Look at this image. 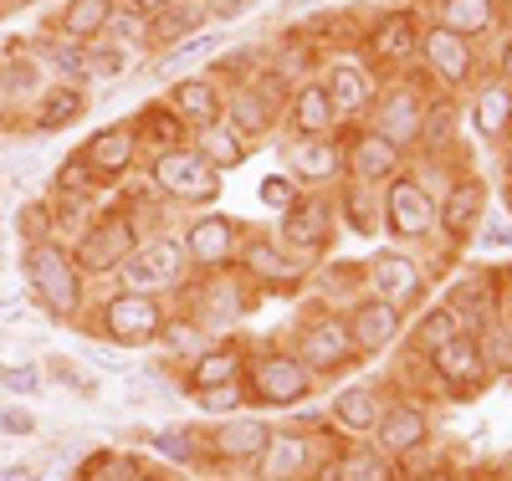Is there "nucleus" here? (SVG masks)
<instances>
[{
  "label": "nucleus",
  "instance_id": "nucleus-1",
  "mask_svg": "<svg viewBox=\"0 0 512 481\" xmlns=\"http://www.w3.org/2000/svg\"><path fill=\"white\" fill-rule=\"evenodd\" d=\"M21 272H26L36 302L52 318H77V308H82V272H77V261H72L67 246H57V241L21 246Z\"/></svg>",
  "mask_w": 512,
  "mask_h": 481
},
{
  "label": "nucleus",
  "instance_id": "nucleus-2",
  "mask_svg": "<svg viewBox=\"0 0 512 481\" xmlns=\"http://www.w3.org/2000/svg\"><path fill=\"white\" fill-rule=\"evenodd\" d=\"M149 180L159 195L169 200H185V205H216L221 200V169L210 164L200 149H169L149 159Z\"/></svg>",
  "mask_w": 512,
  "mask_h": 481
},
{
  "label": "nucleus",
  "instance_id": "nucleus-3",
  "mask_svg": "<svg viewBox=\"0 0 512 481\" xmlns=\"http://www.w3.org/2000/svg\"><path fill=\"white\" fill-rule=\"evenodd\" d=\"M134 251H139V221H134V210L113 205V210L98 215V221L82 226L72 261H77V272H113V267H123Z\"/></svg>",
  "mask_w": 512,
  "mask_h": 481
},
{
  "label": "nucleus",
  "instance_id": "nucleus-4",
  "mask_svg": "<svg viewBox=\"0 0 512 481\" xmlns=\"http://www.w3.org/2000/svg\"><path fill=\"white\" fill-rule=\"evenodd\" d=\"M246 395H251V405L292 410V405H303L313 395V369L297 354H262L246 369Z\"/></svg>",
  "mask_w": 512,
  "mask_h": 481
},
{
  "label": "nucleus",
  "instance_id": "nucleus-5",
  "mask_svg": "<svg viewBox=\"0 0 512 481\" xmlns=\"http://www.w3.org/2000/svg\"><path fill=\"white\" fill-rule=\"evenodd\" d=\"M379 221L400 241H420V236H431V226H436V200H431V190H425L415 174H395V180H384Z\"/></svg>",
  "mask_w": 512,
  "mask_h": 481
},
{
  "label": "nucleus",
  "instance_id": "nucleus-6",
  "mask_svg": "<svg viewBox=\"0 0 512 481\" xmlns=\"http://www.w3.org/2000/svg\"><path fill=\"white\" fill-rule=\"evenodd\" d=\"M221 103H226V123L241 139H267L282 118V87H277V77L262 72V77L231 82V93Z\"/></svg>",
  "mask_w": 512,
  "mask_h": 481
},
{
  "label": "nucleus",
  "instance_id": "nucleus-7",
  "mask_svg": "<svg viewBox=\"0 0 512 481\" xmlns=\"http://www.w3.org/2000/svg\"><path fill=\"white\" fill-rule=\"evenodd\" d=\"M98 318H103V333L113 343H128V348L154 343L164 333V323H169L164 308H159V297H149V292H113Z\"/></svg>",
  "mask_w": 512,
  "mask_h": 481
},
{
  "label": "nucleus",
  "instance_id": "nucleus-8",
  "mask_svg": "<svg viewBox=\"0 0 512 481\" xmlns=\"http://www.w3.org/2000/svg\"><path fill=\"white\" fill-rule=\"evenodd\" d=\"M185 277V246L175 236H159V241H144L134 256L123 261V292H164Z\"/></svg>",
  "mask_w": 512,
  "mask_h": 481
},
{
  "label": "nucleus",
  "instance_id": "nucleus-9",
  "mask_svg": "<svg viewBox=\"0 0 512 481\" xmlns=\"http://www.w3.org/2000/svg\"><path fill=\"white\" fill-rule=\"evenodd\" d=\"M277 236H282V246L303 261V256H318V251H328L333 246V205L323 200V195H303L287 215H282V226H277Z\"/></svg>",
  "mask_w": 512,
  "mask_h": 481
},
{
  "label": "nucleus",
  "instance_id": "nucleus-10",
  "mask_svg": "<svg viewBox=\"0 0 512 481\" xmlns=\"http://www.w3.org/2000/svg\"><path fill=\"white\" fill-rule=\"evenodd\" d=\"M482 215H487V180L482 174H461V180H451V190L441 195L436 205V226L446 231V241H472L482 231Z\"/></svg>",
  "mask_w": 512,
  "mask_h": 481
},
{
  "label": "nucleus",
  "instance_id": "nucleus-11",
  "mask_svg": "<svg viewBox=\"0 0 512 481\" xmlns=\"http://www.w3.org/2000/svg\"><path fill=\"white\" fill-rule=\"evenodd\" d=\"M77 159L93 169V180L98 185H113V180H123L128 169H134V159H139V134H134V123H108V128H98V134L77 149Z\"/></svg>",
  "mask_w": 512,
  "mask_h": 481
},
{
  "label": "nucleus",
  "instance_id": "nucleus-12",
  "mask_svg": "<svg viewBox=\"0 0 512 481\" xmlns=\"http://www.w3.org/2000/svg\"><path fill=\"white\" fill-rule=\"evenodd\" d=\"M420 57L425 67H431V77L441 87H466L477 72V52H472V41L446 31V26H420Z\"/></svg>",
  "mask_w": 512,
  "mask_h": 481
},
{
  "label": "nucleus",
  "instance_id": "nucleus-13",
  "mask_svg": "<svg viewBox=\"0 0 512 481\" xmlns=\"http://www.w3.org/2000/svg\"><path fill=\"white\" fill-rule=\"evenodd\" d=\"M431 369H436V379H441L446 389H477V384H487V369H492L487 338H482V333H456V338H446L436 354H431Z\"/></svg>",
  "mask_w": 512,
  "mask_h": 481
},
{
  "label": "nucleus",
  "instance_id": "nucleus-14",
  "mask_svg": "<svg viewBox=\"0 0 512 481\" xmlns=\"http://www.w3.org/2000/svg\"><path fill=\"white\" fill-rule=\"evenodd\" d=\"M185 261L195 267H231L241 256V221L231 215H200V221L185 226Z\"/></svg>",
  "mask_w": 512,
  "mask_h": 481
},
{
  "label": "nucleus",
  "instance_id": "nucleus-15",
  "mask_svg": "<svg viewBox=\"0 0 512 481\" xmlns=\"http://www.w3.org/2000/svg\"><path fill=\"white\" fill-rule=\"evenodd\" d=\"M297 359H303L313 374H333V369L354 364L349 323L344 318H318L313 328H303V338H297Z\"/></svg>",
  "mask_w": 512,
  "mask_h": 481
},
{
  "label": "nucleus",
  "instance_id": "nucleus-16",
  "mask_svg": "<svg viewBox=\"0 0 512 481\" xmlns=\"http://www.w3.org/2000/svg\"><path fill=\"white\" fill-rule=\"evenodd\" d=\"M425 98L415 93V87H390V93L379 98V113H374V134L379 139H390L395 149H405V144H415L420 139V128H425Z\"/></svg>",
  "mask_w": 512,
  "mask_h": 481
},
{
  "label": "nucleus",
  "instance_id": "nucleus-17",
  "mask_svg": "<svg viewBox=\"0 0 512 481\" xmlns=\"http://www.w3.org/2000/svg\"><path fill=\"white\" fill-rule=\"evenodd\" d=\"M318 87H323L333 118H359V113L374 103L369 72H364V62H354V57H333V62L323 67V82H318Z\"/></svg>",
  "mask_w": 512,
  "mask_h": 481
},
{
  "label": "nucleus",
  "instance_id": "nucleus-18",
  "mask_svg": "<svg viewBox=\"0 0 512 481\" xmlns=\"http://www.w3.org/2000/svg\"><path fill=\"white\" fill-rule=\"evenodd\" d=\"M405 318L395 302H384V297H364L359 308L349 313V338H354V354H379V348H390L400 338Z\"/></svg>",
  "mask_w": 512,
  "mask_h": 481
},
{
  "label": "nucleus",
  "instance_id": "nucleus-19",
  "mask_svg": "<svg viewBox=\"0 0 512 481\" xmlns=\"http://www.w3.org/2000/svg\"><path fill=\"white\" fill-rule=\"evenodd\" d=\"M420 52V21L415 11H384L369 31V57L384 67H405Z\"/></svg>",
  "mask_w": 512,
  "mask_h": 481
},
{
  "label": "nucleus",
  "instance_id": "nucleus-20",
  "mask_svg": "<svg viewBox=\"0 0 512 481\" xmlns=\"http://www.w3.org/2000/svg\"><path fill=\"white\" fill-rule=\"evenodd\" d=\"M349 154V169H354V180L359 185H384V180H395L400 164H405V149H395L390 139H379L374 128H364V134H354V144L344 149Z\"/></svg>",
  "mask_w": 512,
  "mask_h": 481
},
{
  "label": "nucleus",
  "instance_id": "nucleus-21",
  "mask_svg": "<svg viewBox=\"0 0 512 481\" xmlns=\"http://www.w3.org/2000/svg\"><path fill=\"white\" fill-rule=\"evenodd\" d=\"M287 169L292 180H308V185H323L344 169V144H333L328 134H297L287 144Z\"/></svg>",
  "mask_w": 512,
  "mask_h": 481
},
{
  "label": "nucleus",
  "instance_id": "nucleus-22",
  "mask_svg": "<svg viewBox=\"0 0 512 481\" xmlns=\"http://www.w3.org/2000/svg\"><path fill=\"white\" fill-rule=\"evenodd\" d=\"M26 113H31L36 134H57V128H67V123H77L82 113H88V93H82L77 82H52L31 98Z\"/></svg>",
  "mask_w": 512,
  "mask_h": 481
},
{
  "label": "nucleus",
  "instance_id": "nucleus-23",
  "mask_svg": "<svg viewBox=\"0 0 512 481\" xmlns=\"http://www.w3.org/2000/svg\"><path fill=\"white\" fill-rule=\"evenodd\" d=\"M379 456H410V451H420L425 446V435H431V420H425V410L420 405H390L379 415Z\"/></svg>",
  "mask_w": 512,
  "mask_h": 481
},
{
  "label": "nucleus",
  "instance_id": "nucleus-24",
  "mask_svg": "<svg viewBox=\"0 0 512 481\" xmlns=\"http://www.w3.org/2000/svg\"><path fill=\"white\" fill-rule=\"evenodd\" d=\"M364 272H369L364 282L374 287V297L395 302V308H400V302H410V297H420V267H415L410 256H400V251H379Z\"/></svg>",
  "mask_w": 512,
  "mask_h": 481
},
{
  "label": "nucleus",
  "instance_id": "nucleus-25",
  "mask_svg": "<svg viewBox=\"0 0 512 481\" xmlns=\"http://www.w3.org/2000/svg\"><path fill=\"white\" fill-rule=\"evenodd\" d=\"M164 103L180 113V123H185V128H205V123L226 118L221 87L210 82V77H185V82H175V87H169V98H164Z\"/></svg>",
  "mask_w": 512,
  "mask_h": 481
},
{
  "label": "nucleus",
  "instance_id": "nucleus-26",
  "mask_svg": "<svg viewBox=\"0 0 512 481\" xmlns=\"http://www.w3.org/2000/svg\"><path fill=\"white\" fill-rule=\"evenodd\" d=\"M262 461V481H303L308 476V466H313V441H303V435H277L272 430V441H267V451L256 456Z\"/></svg>",
  "mask_w": 512,
  "mask_h": 481
},
{
  "label": "nucleus",
  "instance_id": "nucleus-27",
  "mask_svg": "<svg viewBox=\"0 0 512 481\" xmlns=\"http://www.w3.org/2000/svg\"><path fill=\"white\" fill-rule=\"evenodd\" d=\"M134 134H139V144L144 149H154V154H169V149H185V139H190V128L180 123V113L169 108V103H144L134 118Z\"/></svg>",
  "mask_w": 512,
  "mask_h": 481
},
{
  "label": "nucleus",
  "instance_id": "nucleus-28",
  "mask_svg": "<svg viewBox=\"0 0 512 481\" xmlns=\"http://www.w3.org/2000/svg\"><path fill=\"white\" fill-rule=\"evenodd\" d=\"M241 374H246V359H241L236 343L205 348V354L185 369V389L190 395H205V389H221V384H241Z\"/></svg>",
  "mask_w": 512,
  "mask_h": 481
},
{
  "label": "nucleus",
  "instance_id": "nucleus-29",
  "mask_svg": "<svg viewBox=\"0 0 512 481\" xmlns=\"http://www.w3.org/2000/svg\"><path fill=\"white\" fill-rule=\"evenodd\" d=\"M267 441H272V425L267 420H251V415H236V420H226L221 430H216V456L221 461H256L267 451Z\"/></svg>",
  "mask_w": 512,
  "mask_h": 481
},
{
  "label": "nucleus",
  "instance_id": "nucleus-30",
  "mask_svg": "<svg viewBox=\"0 0 512 481\" xmlns=\"http://www.w3.org/2000/svg\"><path fill=\"white\" fill-rule=\"evenodd\" d=\"M241 313H246V292H241L236 277H210V282L200 287V302H195L200 328H226V323H236Z\"/></svg>",
  "mask_w": 512,
  "mask_h": 481
},
{
  "label": "nucleus",
  "instance_id": "nucleus-31",
  "mask_svg": "<svg viewBox=\"0 0 512 481\" xmlns=\"http://www.w3.org/2000/svg\"><path fill=\"white\" fill-rule=\"evenodd\" d=\"M118 0H67L62 16H57V36L62 41H77V47H88L108 31V16H113Z\"/></svg>",
  "mask_w": 512,
  "mask_h": 481
},
{
  "label": "nucleus",
  "instance_id": "nucleus-32",
  "mask_svg": "<svg viewBox=\"0 0 512 481\" xmlns=\"http://www.w3.org/2000/svg\"><path fill=\"white\" fill-rule=\"evenodd\" d=\"M472 128H477L487 144L507 139V128H512V87H507V82H487L482 93H477V103H472Z\"/></svg>",
  "mask_w": 512,
  "mask_h": 481
},
{
  "label": "nucleus",
  "instance_id": "nucleus-33",
  "mask_svg": "<svg viewBox=\"0 0 512 481\" xmlns=\"http://www.w3.org/2000/svg\"><path fill=\"white\" fill-rule=\"evenodd\" d=\"M497 21V0H436V26L456 31V36H482Z\"/></svg>",
  "mask_w": 512,
  "mask_h": 481
},
{
  "label": "nucleus",
  "instance_id": "nucleus-34",
  "mask_svg": "<svg viewBox=\"0 0 512 481\" xmlns=\"http://www.w3.org/2000/svg\"><path fill=\"white\" fill-rule=\"evenodd\" d=\"M241 261H246V272L262 277V282H277V287L303 282V261L282 256V246H272V241H251V246L241 251Z\"/></svg>",
  "mask_w": 512,
  "mask_h": 481
},
{
  "label": "nucleus",
  "instance_id": "nucleus-35",
  "mask_svg": "<svg viewBox=\"0 0 512 481\" xmlns=\"http://www.w3.org/2000/svg\"><path fill=\"white\" fill-rule=\"evenodd\" d=\"M492 292H497L492 277L477 272L472 282H456V287H451V302H446V308L456 313V323H472V333H477V323H487V318L497 313V297H492Z\"/></svg>",
  "mask_w": 512,
  "mask_h": 481
},
{
  "label": "nucleus",
  "instance_id": "nucleus-36",
  "mask_svg": "<svg viewBox=\"0 0 512 481\" xmlns=\"http://www.w3.org/2000/svg\"><path fill=\"white\" fill-rule=\"evenodd\" d=\"M287 123H292V134H328V128L338 123L328 98H323V87L308 82V87H297V93L287 98Z\"/></svg>",
  "mask_w": 512,
  "mask_h": 481
},
{
  "label": "nucleus",
  "instance_id": "nucleus-37",
  "mask_svg": "<svg viewBox=\"0 0 512 481\" xmlns=\"http://www.w3.org/2000/svg\"><path fill=\"white\" fill-rule=\"evenodd\" d=\"M190 149H200L216 169H236V164H246V139L236 134V128H231L226 118L195 128V144H190Z\"/></svg>",
  "mask_w": 512,
  "mask_h": 481
},
{
  "label": "nucleus",
  "instance_id": "nucleus-38",
  "mask_svg": "<svg viewBox=\"0 0 512 481\" xmlns=\"http://www.w3.org/2000/svg\"><path fill=\"white\" fill-rule=\"evenodd\" d=\"M313 481H395V461L379 451H349V456L328 461Z\"/></svg>",
  "mask_w": 512,
  "mask_h": 481
},
{
  "label": "nucleus",
  "instance_id": "nucleus-39",
  "mask_svg": "<svg viewBox=\"0 0 512 481\" xmlns=\"http://www.w3.org/2000/svg\"><path fill=\"white\" fill-rule=\"evenodd\" d=\"M205 11H195V6H164L159 16H149V47H180L185 36H195V31H205Z\"/></svg>",
  "mask_w": 512,
  "mask_h": 481
},
{
  "label": "nucleus",
  "instance_id": "nucleus-40",
  "mask_svg": "<svg viewBox=\"0 0 512 481\" xmlns=\"http://www.w3.org/2000/svg\"><path fill=\"white\" fill-rule=\"evenodd\" d=\"M379 395L369 384H354V389H338V400H333V420L344 425V430H354V435H364V430H374L379 425Z\"/></svg>",
  "mask_w": 512,
  "mask_h": 481
},
{
  "label": "nucleus",
  "instance_id": "nucleus-41",
  "mask_svg": "<svg viewBox=\"0 0 512 481\" xmlns=\"http://www.w3.org/2000/svg\"><path fill=\"white\" fill-rule=\"evenodd\" d=\"M103 41H113V47H123V52H144L149 47V16L144 11H134V6H113V16H108V31H103Z\"/></svg>",
  "mask_w": 512,
  "mask_h": 481
},
{
  "label": "nucleus",
  "instance_id": "nucleus-42",
  "mask_svg": "<svg viewBox=\"0 0 512 481\" xmlns=\"http://www.w3.org/2000/svg\"><path fill=\"white\" fill-rule=\"evenodd\" d=\"M47 72H57V82H88V47L52 36L47 41Z\"/></svg>",
  "mask_w": 512,
  "mask_h": 481
},
{
  "label": "nucleus",
  "instance_id": "nucleus-43",
  "mask_svg": "<svg viewBox=\"0 0 512 481\" xmlns=\"http://www.w3.org/2000/svg\"><path fill=\"white\" fill-rule=\"evenodd\" d=\"M221 36H226V31H195V36H185L180 47H169V52L159 57V77H169V72H180V67H190V62L210 57V52L221 47Z\"/></svg>",
  "mask_w": 512,
  "mask_h": 481
},
{
  "label": "nucleus",
  "instance_id": "nucleus-44",
  "mask_svg": "<svg viewBox=\"0 0 512 481\" xmlns=\"http://www.w3.org/2000/svg\"><path fill=\"white\" fill-rule=\"evenodd\" d=\"M16 231H21L26 246H31V241H52V236H57V210H52V200H26V205L16 210Z\"/></svg>",
  "mask_w": 512,
  "mask_h": 481
},
{
  "label": "nucleus",
  "instance_id": "nucleus-45",
  "mask_svg": "<svg viewBox=\"0 0 512 481\" xmlns=\"http://www.w3.org/2000/svg\"><path fill=\"white\" fill-rule=\"evenodd\" d=\"M57 200H72V205H82V200H88V195H98V180H93V169L88 164H82L77 154L72 159H62V169H57Z\"/></svg>",
  "mask_w": 512,
  "mask_h": 481
},
{
  "label": "nucleus",
  "instance_id": "nucleus-46",
  "mask_svg": "<svg viewBox=\"0 0 512 481\" xmlns=\"http://www.w3.org/2000/svg\"><path fill=\"white\" fill-rule=\"evenodd\" d=\"M77 481H139V461L123 451H103L77 471Z\"/></svg>",
  "mask_w": 512,
  "mask_h": 481
},
{
  "label": "nucleus",
  "instance_id": "nucleus-47",
  "mask_svg": "<svg viewBox=\"0 0 512 481\" xmlns=\"http://www.w3.org/2000/svg\"><path fill=\"white\" fill-rule=\"evenodd\" d=\"M128 72V52L123 47H113V41H88V77L93 82H118Z\"/></svg>",
  "mask_w": 512,
  "mask_h": 481
},
{
  "label": "nucleus",
  "instance_id": "nucleus-48",
  "mask_svg": "<svg viewBox=\"0 0 512 481\" xmlns=\"http://www.w3.org/2000/svg\"><path fill=\"white\" fill-rule=\"evenodd\" d=\"M256 200H262L267 210H277V215H287L297 200H303V190H297L292 174H267V180L256 185Z\"/></svg>",
  "mask_w": 512,
  "mask_h": 481
},
{
  "label": "nucleus",
  "instance_id": "nucleus-49",
  "mask_svg": "<svg viewBox=\"0 0 512 481\" xmlns=\"http://www.w3.org/2000/svg\"><path fill=\"white\" fill-rule=\"evenodd\" d=\"M456 333H461V328H456V313H451V308H431V313L420 318V328H415V343L436 354V348H441L446 338H456Z\"/></svg>",
  "mask_w": 512,
  "mask_h": 481
},
{
  "label": "nucleus",
  "instance_id": "nucleus-50",
  "mask_svg": "<svg viewBox=\"0 0 512 481\" xmlns=\"http://www.w3.org/2000/svg\"><path fill=\"white\" fill-rule=\"evenodd\" d=\"M0 389H11V395H36V389H41V369L36 364H6V369H0Z\"/></svg>",
  "mask_w": 512,
  "mask_h": 481
},
{
  "label": "nucleus",
  "instance_id": "nucleus-51",
  "mask_svg": "<svg viewBox=\"0 0 512 481\" xmlns=\"http://www.w3.org/2000/svg\"><path fill=\"white\" fill-rule=\"evenodd\" d=\"M195 405H200L205 415L236 410V405H241V384H221V389H205V395H195Z\"/></svg>",
  "mask_w": 512,
  "mask_h": 481
},
{
  "label": "nucleus",
  "instance_id": "nucleus-52",
  "mask_svg": "<svg viewBox=\"0 0 512 481\" xmlns=\"http://www.w3.org/2000/svg\"><path fill=\"white\" fill-rule=\"evenodd\" d=\"M190 441H195L190 430H185V435H180V430H164V435H159V451H164V456H185V461H190V456H195V446H190Z\"/></svg>",
  "mask_w": 512,
  "mask_h": 481
},
{
  "label": "nucleus",
  "instance_id": "nucleus-53",
  "mask_svg": "<svg viewBox=\"0 0 512 481\" xmlns=\"http://www.w3.org/2000/svg\"><path fill=\"white\" fill-rule=\"evenodd\" d=\"M159 338H169L175 348H195V343H200V323H164Z\"/></svg>",
  "mask_w": 512,
  "mask_h": 481
},
{
  "label": "nucleus",
  "instance_id": "nucleus-54",
  "mask_svg": "<svg viewBox=\"0 0 512 481\" xmlns=\"http://www.w3.org/2000/svg\"><path fill=\"white\" fill-rule=\"evenodd\" d=\"M0 430H6V435H31L36 420H31L26 410H0Z\"/></svg>",
  "mask_w": 512,
  "mask_h": 481
},
{
  "label": "nucleus",
  "instance_id": "nucleus-55",
  "mask_svg": "<svg viewBox=\"0 0 512 481\" xmlns=\"http://www.w3.org/2000/svg\"><path fill=\"white\" fill-rule=\"evenodd\" d=\"M41 476V466H31V461H21V466H0V481H36Z\"/></svg>",
  "mask_w": 512,
  "mask_h": 481
},
{
  "label": "nucleus",
  "instance_id": "nucleus-56",
  "mask_svg": "<svg viewBox=\"0 0 512 481\" xmlns=\"http://www.w3.org/2000/svg\"><path fill=\"white\" fill-rule=\"evenodd\" d=\"M497 313H502V323L512 328V277H507V282L497 287Z\"/></svg>",
  "mask_w": 512,
  "mask_h": 481
},
{
  "label": "nucleus",
  "instance_id": "nucleus-57",
  "mask_svg": "<svg viewBox=\"0 0 512 481\" xmlns=\"http://www.w3.org/2000/svg\"><path fill=\"white\" fill-rule=\"evenodd\" d=\"M482 241H487V246H512V226H502V221H492Z\"/></svg>",
  "mask_w": 512,
  "mask_h": 481
},
{
  "label": "nucleus",
  "instance_id": "nucleus-58",
  "mask_svg": "<svg viewBox=\"0 0 512 481\" xmlns=\"http://www.w3.org/2000/svg\"><path fill=\"white\" fill-rule=\"evenodd\" d=\"M123 6H134V11H144V16H159L164 6H175V0H123Z\"/></svg>",
  "mask_w": 512,
  "mask_h": 481
},
{
  "label": "nucleus",
  "instance_id": "nucleus-59",
  "mask_svg": "<svg viewBox=\"0 0 512 481\" xmlns=\"http://www.w3.org/2000/svg\"><path fill=\"white\" fill-rule=\"evenodd\" d=\"M502 82L512 87V41H507V47H502Z\"/></svg>",
  "mask_w": 512,
  "mask_h": 481
},
{
  "label": "nucleus",
  "instance_id": "nucleus-60",
  "mask_svg": "<svg viewBox=\"0 0 512 481\" xmlns=\"http://www.w3.org/2000/svg\"><path fill=\"white\" fill-rule=\"evenodd\" d=\"M497 481H512V456H507V461L497 466Z\"/></svg>",
  "mask_w": 512,
  "mask_h": 481
},
{
  "label": "nucleus",
  "instance_id": "nucleus-61",
  "mask_svg": "<svg viewBox=\"0 0 512 481\" xmlns=\"http://www.w3.org/2000/svg\"><path fill=\"white\" fill-rule=\"evenodd\" d=\"M139 481H164V476H144V471H139Z\"/></svg>",
  "mask_w": 512,
  "mask_h": 481
},
{
  "label": "nucleus",
  "instance_id": "nucleus-62",
  "mask_svg": "<svg viewBox=\"0 0 512 481\" xmlns=\"http://www.w3.org/2000/svg\"><path fill=\"white\" fill-rule=\"evenodd\" d=\"M436 481H456V476H436Z\"/></svg>",
  "mask_w": 512,
  "mask_h": 481
},
{
  "label": "nucleus",
  "instance_id": "nucleus-63",
  "mask_svg": "<svg viewBox=\"0 0 512 481\" xmlns=\"http://www.w3.org/2000/svg\"><path fill=\"white\" fill-rule=\"evenodd\" d=\"M0 11H6V0H0Z\"/></svg>",
  "mask_w": 512,
  "mask_h": 481
}]
</instances>
